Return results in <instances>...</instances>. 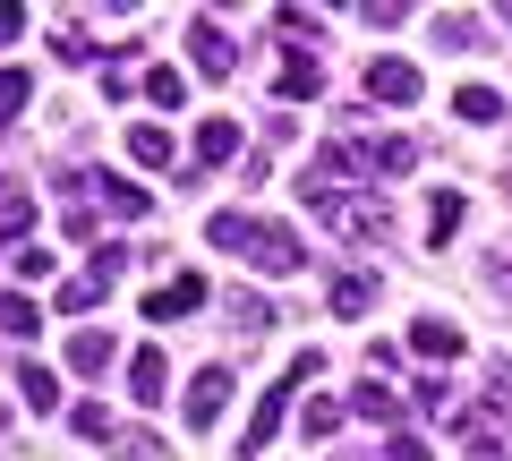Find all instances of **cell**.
Listing matches in <instances>:
<instances>
[{"mask_svg": "<svg viewBox=\"0 0 512 461\" xmlns=\"http://www.w3.org/2000/svg\"><path fill=\"white\" fill-rule=\"evenodd\" d=\"M205 240L222 248V257H239V265H256V274H299V265H308V248H299V231H282V222H265V214H214L205 222Z\"/></svg>", "mask_w": 512, "mask_h": 461, "instance_id": "cell-1", "label": "cell"}, {"mask_svg": "<svg viewBox=\"0 0 512 461\" xmlns=\"http://www.w3.org/2000/svg\"><path fill=\"white\" fill-rule=\"evenodd\" d=\"M299 188H308V205L342 231V240H384V231H393V205L367 197V188H342V180H299Z\"/></svg>", "mask_w": 512, "mask_h": 461, "instance_id": "cell-2", "label": "cell"}, {"mask_svg": "<svg viewBox=\"0 0 512 461\" xmlns=\"http://www.w3.org/2000/svg\"><path fill=\"white\" fill-rule=\"evenodd\" d=\"M316 368H325V359H316V351H299L291 368L274 376V393H265V402H256V419H248V436H239V453H248V461L265 453V444H274V436H282V419H291V393H299V385H316Z\"/></svg>", "mask_w": 512, "mask_h": 461, "instance_id": "cell-3", "label": "cell"}, {"mask_svg": "<svg viewBox=\"0 0 512 461\" xmlns=\"http://www.w3.org/2000/svg\"><path fill=\"white\" fill-rule=\"evenodd\" d=\"M231 385H239L231 368H197V376H188V393H180V410H188V427H197V436H205V427L222 419V410H231Z\"/></svg>", "mask_w": 512, "mask_h": 461, "instance_id": "cell-4", "label": "cell"}, {"mask_svg": "<svg viewBox=\"0 0 512 461\" xmlns=\"http://www.w3.org/2000/svg\"><path fill=\"white\" fill-rule=\"evenodd\" d=\"M419 94H427V77L410 69V60H393V52H384V60H367V103L402 111V103H419Z\"/></svg>", "mask_w": 512, "mask_h": 461, "instance_id": "cell-5", "label": "cell"}, {"mask_svg": "<svg viewBox=\"0 0 512 461\" xmlns=\"http://www.w3.org/2000/svg\"><path fill=\"white\" fill-rule=\"evenodd\" d=\"M188 60H197L205 77H231V60H239V43L222 35L214 18H197V26H188Z\"/></svg>", "mask_w": 512, "mask_h": 461, "instance_id": "cell-6", "label": "cell"}, {"mask_svg": "<svg viewBox=\"0 0 512 461\" xmlns=\"http://www.w3.org/2000/svg\"><path fill=\"white\" fill-rule=\"evenodd\" d=\"M342 410H359V419H384V427H410L402 393L384 385V376H367V385H350V402H342Z\"/></svg>", "mask_w": 512, "mask_h": 461, "instance_id": "cell-7", "label": "cell"}, {"mask_svg": "<svg viewBox=\"0 0 512 461\" xmlns=\"http://www.w3.org/2000/svg\"><path fill=\"white\" fill-rule=\"evenodd\" d=\"M205 299H214V291H205V282H197V274H171V282H163V291H154V299H146V316H154V325H171V316H188V308H205Z\"/></svg>", "mask_w": 512, "mask_h": 461, "instance_id": "cell-8", "label": "cell"}, {"mask_svg": "<svg viewBox=\"0 0 512 461\" xmlns=\"http://www.w3.org/2000/svg\"><path fill=\"white\" fill-rule=\"evenodd\" d=\"M94 197H103L120 222H146V214H154V197H146L137 180H120V171H94Z\"/></svg>", "mask_w": 512, "mask_h": 461, "instance_id": "cell-9", "label": "cell"}, {"mask_svg": "<svg viewBox=\"0 0 512 461\" xmlns=\"http://www.w3.org/2000/svg\"><path fill=\"white\" fill-rule=\"evenodd\" d=\"M410 351L419 359H461V325L453 316H410Z\"/></svg>", "mask_w": 512, "mask_h": 461, "instance_id": "cell-10", "label": "cell"}, {"mask_svg": "<svg viewBox=\"0 0 512 461\" xmlns=\"http://www.w3.org/2000/svg\"><path fill=\"white\" fill-rule=\"evenodd\" d=\"M163 385H171V359L163 351H137V359H128V393H137V410L163 402Z\"/></svg>", "mask_w": 512, "mask_h": 461, "instance_id": "cell-11", "label": "cell"}, {"mask_svg": "<svg viewBox=\"0 0 512 461\" xmlns=\"http://www.w3.org/2000/svg\"><path fill=\"white\" fill-rule=\"evenodd\" d=\"M103 368H111V333L103 325L69 333V376H103Z\"/></svg>", "mask_w": 512, "mask_h": 461, "instance_id": "cell-12", "label": "cell"}, {"mask_svg": "<svg viewBox=\"0 0 512 461\" xmlns=\"http://www.w3.org/2000/svg\"><path fill=\"white\" fill-rule=\"evenodd\" d=\"M325 308H333V316H367V308H376V274H333Z\"/></svg>", "mask_w": 512, "mask_h": 461, "instance_id": "cell-13", "label": "cell"}, {"mask_svg": "<svg viewBox=\"0 0 512 461\" xmlns=\"http://www.w3.org/2000/svg\"><path fill=\"white\" fill-rule=\"evenodd\" d=\"M461 214H470V197H461V188H436V197H427V240H453V231H461Z\"/></svg>", "mask_w": 512, "mask_h": 461, "instance_id": "cell-14", "label": "cell"}, {"mask_svg": "<svg viewBox=\"0 0 512 461\" xmlns=\"http://www.w3.org/2000/svg\"><path fill=\"white\" fill-rule=\"evenodd\" d=\"M453 111L470 120V129H495V120H504V94H495V86H478V77H470V86L453 94Z\"/></svg>", "mask_w": 512, "mask_h": 461, "instance_id": "cell-15", "label": "cell"}, {"mask_svg": "<svg viewBox=\"0 0 512 461\" xmlns=\"http://www.w3.org/2000/svg\"><path fill=\"white\" fill-rule=\"evenodd\" d=\"M316 86H325V69H316L308 52H291V60H282V77H274V94H282V103H308Z\"/></svg>", "mask_w": 512, "mask_h": 461, "instance_id": "cell-16", "label": "cell"}, {"mask_svg": "<svg viewBox=\"0 0 512 461\" xmlns=\"http://www.w3.org/2000/svg\"><path fill=\"white\" fill-rule=\"evenodd\" d=\"M26 231H35V197L18 180H0V240H26Z\"/></svg>", "mask_w": 512, "mask_h": 461, "instance_id": "cell-17", "label": "cell"}, {"mask_svg": "<svg viewBox=\"0 0 512 461\" xmlns=\"http://www.w3.org/2000/svg\"><path fill=\"white\" fill-rule=\"evenodd\" d=\"M18 393H26V410H52L60 402V376L43 368V359H18Z\"/></svg>", "mask_w": 512, "mask_h": 461, "instance_id": "cell-18", "label": "cell"}, {"mask_svg": "<svg viewBox=\"0 0 512 461\" xmlns=\"http://www.w3.org/2000/svg\"><path fill=\"white\" fill-rule=\"evenodd\" d=\"M35 325H43V308H35V299L0 291V333H9V342H35Z\"/></svg>", "mask_w": 512, "mask_h": 461, "instance_id": "cell-19", "label": "cell"}, {"mask_svg": "<svg viewBox=\"0 0 512 461\" xmlns=\"http://www.w3.org/2000/svg\"><path fill=\"white\" fill-rule=\"evenodd\" d=\"M231 154H239V129H231V120H205V129H197V163L214 171V163H231Z\"/></svg>", "mask_w": 512, "mask_h": 461, "instance_id": "cell-20", "label": "cell"}, {"mask_svg": "<svg viewBox=\"0 0 512 461\" xmlns=\"http://www.w3.org/2000/svg\"><path fill=\"white\" fill-rule=\"evenodd\" d=\"M128 163H171V137H163V120H137V129H128Z\"/></svg>", "mask_w": 512, "mask_h": 461, "instance_id": "cell-21", "label": "cell"}, {"mask_svg": "<svg viewBox=\"0 0 512 461\" xmlns=\"http://www.w3.org/2000/svg\"><path fill=\"white\" fill-rule=\"evenodd\" d=\"M342 419H350V410H342V402H333V393H316V402H308V410H299V427H308V436H316V444H325V436H342Z\"/></svg>", "mask_w": 512, "mask_h": 461, "instance_id": "cell-22", "label": "cell"}, {"mask_svg": "<svg viewBox=\"0 0 512 461\" xmlns=\"http://www.w3.org/2000/svg\"><path fill=\"white\" fill-rule=\"evenodd\" d=\"M274 35H282V43H299V52H308V43L325 35V18H316V9H274Z\"/></svg>", "mask_w": 512, "mask_h": 461, "instance_id": "cell-23", "label": "cell"}, {"mask_svg": "<svg viewBox=\"0 0 512 461\" xmlns=\"http://www.w3.org/2000/svg\"><path fill=\"white\" fill-rule=\"evenodd\" d=\"M146 103H154V111H180V103H188V77H180V69H146Z\"/></svg>", "mask_w": 512, "mask_h": 461, "instance_id": "cell-24", "label": "cell"}, {"mask_svg": "<svg viewBox=\"0 0 512 461\" xmlns=\"http://www.w3.org/2000/svg\"><path fill=\"white\" fill-rule=\"evenodd\" d=\"M69 436H86V444H111V410H103V402H77V410H69Z\"/></svg>", "mask_w": 512, "mask_h": 461, "instance_id": "cell-25", "label": "cell"}, {"mask_svg": "<svg viewBox=\"0 0 512 461\" xmlns=\"http://www.w3.org/2000/svg\"><path fill=\"white\" fill-rule=\"evenodd\" d=\"M128 69H137V43H120V52L103 60V94L111 103H128Z\"/></svg>", "mask_w": 512, "mask_h": 461, "instance_id": "cell-26", "label": "cell"}, {"mask_svg": "<svg viewBox=\"0 0 512 461\" xmlns=\"http://www.w3.org/2000/svg\"><path fill=\"white\" fill-rule=\"evenodd\" d=\"M231 325L239 333H265V325H274V308H265L256 291H231Z\"/></svg>", "mask_w": 512, "mask_h": 461, "instance_id": "cell-27", "label": "cell"}, {"mask_svg": "<svg viewBox=\"0 0 512 461\" xmlns=\"http://www.w3.org/2000/svg\"><path fill=\"white\" fill-rule=\"evenodd\" d=\"M26 94H35V86H26V69H0V129L26 111Z\"/></svg>", "mask_w": 512, "mask_h": 461, "instance_id": "cell-28", "label": "cell"}, {"mask_svg": "<svg viewBox=\"0 0 512 461\" xmlns=\"http://www.w3.org/2000/svg\"><path fill=\"white\" fill-rule=\"evenodd\" d=\"M436 43H444V52H470V43H478V18H461V9H453V18L436 26Z\"/></svg>", "mask_w": 512, "mask_h": 461, "instance_id": "cell-29", "label": "cell"}, {"mask_svg": "<svg viewBox=\"0 0 512 461\" xmlns=\"http://www.w3.org/2000/svg\"><path fill=\"white\" fill-rule=\"evenodd\" d=\"M52 52H60V60H94V43L77 35V26H52Z\"/></svg>", "mask_w": 512, "mask_h": 461, "instance_id": "cell-30", "label": "cell"}, {"mask_svg": "<svg viewBox=\"0 0 512 461\" xmlns=\"http://www.w3.org/2000/svg\"><path fill=\"white\" fill-rule=\"evenodd\" d=\"M18 274H26V282H43V274H52V248L26 240V248H18Z\"/></svg>", "mask_w": 512, "mask_h": 461, "instance_id": "cell-31", "label": "cell"}, {"mask_svg": "<svg viewBox=\"0 0 512 461\" xmlns=\"http://www.w3.org/2000/svg\"><path fill=\"white\" fill-rule=\"evenodd\" d=\"M487 282H495V291L512 299V240H504V248H495V257H487Z\"/></svg>", "mask_w": 512, "mask_h": 461, "instance_id": "cell-32", "label": "cell"}, {"mask_svg": "<svg viewBox=\"0 0 512 461\" xmlns=\"http://www.w3.org/2000/svg\"><path fill=\"white\" fill-rule=\"evenodd\" d=\"M393 461H436V453H427V444L410 436V427H393Z\"/></svg>", "mask_w": 512, "mask_h": 461, "instance_id": "cell-33", "label": "cell"}, {"mask_svg": "<svg viewBox=\"0 0 512 461\" xmlns=\"http://www.w3.org/2000/svg\"><path fill=\"white\" fill-rule=\"evenodd\" d=\"M18 35H26V9H9V0H0V52H9Z\"/></svg>", "mask_w": 512, "mask_h": 461, "instance_id": "cell-34", "label": "cell"}, {"mask_svg": "<svg viewBox=\"0 0 512 461\" xmlns=\"http://www.w3.org/2000/svg\"><path fill=\"white\" fill-rule=\"evenodd\" d=\"M120 461H163V444H146V436H128V444H120Z\"/></svg>", "mask_w": 512, "mask_h": 461, "instance_id": "cell-35", "label": "cell"}, {"mask_svg": "<svg viewBox=\"0 0 512 461\" xmlns=\"http://www.w3.org/2000/svg\"><path fill=\"white\" fill-rule=\"evenodd\" d=\"M350 461H359V453H350Z\"/></svg>", "mask_w": 512, "mask_h": 461, "instance_id": "cell-36", "label": "cell"}]
</instances>
